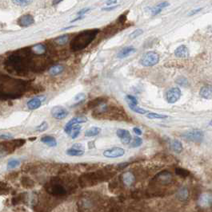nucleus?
Returning <instances> with one entry per match:
<instances>
[{
	"label": "nucleus",
	"mask_w": 212,
	"mask_h": 212,
	"mask_svg": "<svg viewBox=\"0 0 212 212\" xmlns=\"http://www.w3.org/2000/svg\"><path fill=\"white\" fill-rule=\"evenodd\" d=\"M99 30H87L82 31L70 42V49L73 51H79L87 47L94 41Z\"/></svg>",
	"instance_id": "obj_1"
},
{
	"label": "nucleus",
	"mask_w": 212,
	"mask_h": 212,
	"mask_svg": "<svg viewBox=\"0 0 212 212\" xmlns=\"http://www.w3.org/2000/svg\"><path fill=\"white\" fill-rule=\"evenodd\" d=\"M7 69L12 73H22L27 70V63L23 62V58L19 54H11L6 61Z\"/></svg>",
	"instance_id": "obj_2"
},
{
	"label": "nucleus",
	"mask_w": 212,
	"mask_h": 212,
	"mask_svg": "<svg viewBox=\"0 0 212 212\" xmlns=\"http://www.w3.org/2000/svg\"><path fill=\"white\" fill-rule=\"evenodd\" d=\"M159 61V54L153 51H150L146 53L141 58L139 63L145 67H150L153 65H156Z\"/></svg>",
	"instance_id": "obj_3"
},
{
	"label": "nucleus",
	"mask_w": 212,
	"mask_h": 212,
	"mask_svg": "<svg viewBox=\"0 0 212 212\" xmlns=\"http://www.w3.org/2000/svg\"><path fill=\"white\" fill-rule=\"evenodd\" d=\"M183 138L184 140H188V141L199 143V142H202L203 140L204 133L202 131L199 130V129H193V130L186 132L183 135Z\"/></svg>",
	"instance_id": "obj_4"
},
{
	"label": "nucleus",
	"mask_w": 212,
	"mask_h": 212,
	"mask_svg": "<svg viewBox=\"0 0 212 212\" xmlns=\"http://www.w3.org/2000/svg\"><path fill=\"white\" fill-rule=\"evenodd\" d=\"M181 96L180 89L176 87L170 89L166 93V101L170 104L177 102Z\"/></svg>",
	"instance_id": "obj_5"
},
{
	"label": "nucleus",
	"mask_w": 212,
	"mask_h": 212,
	"mask_svg": "<svg viewBox=\"0 0 212 212\" xmlns=\"http://www.w3.org/2000/svg\"><path fill=\"white\" fill-rule=\"evenodd\" d=\"M51 116L57 120H63L65 119L66 116H68V111L66 109L62 106H55L53 107L51 110Z\"/></svg>",
	"instance_id": "obj_6"
},
{
	"label": "nucleus",
	"mask_w": 212,
	"mask_h": 212,
	"mask_svg": "<svg viewBox=\"0 0 212 212\" xmlns=\"http://www.w3.org/2000/svg\"><path fill=\"white\" fill-rule=\"evenodd\" d=\"M125 154V150L120 147H114L107 149L103 152V155L107 158H118Z\"/></svg>",
	"instance_id": "obj_7"
},
{
	"label": "nucleus",
	"mask_w": 212,
	"mask_h": 212,
	"mask_svg": "<svg viewBox=\"0 0 212 212\" xmlns=\"http://www.w3.org/2000/svg\"><path fill=\"white\" fill-rule=\"evenodd\" d=\"M87 121V118L84 116H75L70 120L66 124V125L64 127V132L67 134V132H69V130L72 128L73 126L80 124H83Z\"/></svg>",
	"instance_id": "obj_8"
},
{
	"label": "nucleus",
	"mask_w": 212,
	"mask_h": 212,
	"mask_svg": "<svg viewBox=\"0 0 212 212\" xmlns=\"http://www.w3.org/2000/svg\"><path fill=\"white\" fill-rule=\"evenodd\" d=\"M198 205L202 207H210L212 204V194L210 192H205L200 195L198 200Z\"/></svg>",
	"instance_id": "obj_9"
},
{
	"label": "nucleus",
	"mask_w": 212,
	"mask_h": 212,
	"mask_svg": "<svg viewBox=\"0 0 212 212\" xmlns=\"http://www.w3.org/2000/svg\"><path fill=\"white\" fill-rule=\"evenodd\" d=\"M116 135L121 140L122 144H128L131 141V135L128 130L119 128V129L116 131Z\"/></svg>",
	"instance_id": "obj_10"
},
{
	"label": "nucleus",
	"mask_w": 212,
	"mask_h": 212,
	"mask_svg": "<svg viewBox=\"0 0 212 212\" xmlns=\"http://www.w3.org/2000/svg\"><path fill=\"white\" fill-rule=\"evenodd\" d=\"M34 22H35V19H34V17L31 14L23 15L18 20V24L22 27H28V26H31Z\"/></svg>",
	"instance_id": "obj_11"
},
{
	"label": "nucleus",
	"mask_w": 212,
	"mask_h": 212,
	"mask_svg": "<svg viewBox=\"0 0 212 212\" xmlns=\"http://www.w3.org/2000/svg\"><path fill=\"white\" fill-rule=\"evenodd\" d=\"M174 55L177 58H187L189 57V50L185 45H182L174 50Z\"/></svg>",
	"instance_id": "obj_12"
},
{
	"label": "nucleus",
	"mask_w": 212,
	"mask_h": 212,
	"mask_svg": "<svg viewBox=\"0 0 212 212\" xmlns=\"http://www.w3.org/2000/svg\"><path fill=\"white\" fill-rule=\"evenodd\" d=\"M171 174L168 171H163L161 173H159L155 177V179L158 182H160L162 183H168V182L171 179Z\"/></svg>",
	"instance_id": "obj_13"
},
{
	"label": "nucleus",
	"mask_w": 212,
	"mask_h": 212,
	"mask_svg": "<svg viewBox=\"0 0 212 212\" xmlns=\"http://www.w3.org/2000/svg\"><path fill=\"white\" fill-rule=\"evenodd\" d=\"M42 101L40 97H34L31 99L27 104V108L31 110H35L38 109L40 106L42 105Z\"/></svg>",
	"instance_id": "obj_14"
},
{
	"label": "nucleus",
	"mask_w": 212,
	"mask_h": 212,
	"mask_svg": "<svg viewBox=\"0 0 212 212\" xmlns=\"http://www.w3.org/2000/svg\"><path fill=\"white\" fill-rule=\"evenodd\" d=\"M41 142L47 145L48 147H54L57 146V140H56L55 137H54L53 136L46 135L41 138Z\"/></svg>",
	"instance_id": "obj_15"
},
{
	"label": "nucleus",
	"mask_w": 212,
	"mask_h": 212,
	"mask_svg": "<svg viewBox=\"0 0 212 212\" xmlns=\"http://www.w3.org/2000/svg\"><path fill=\"white\" fill-rule=\"evenodd\" d=\"M199 95L204 99H211L212 98V86H205L202 87L199 92Z\"/></svg>",
	"instance_id": "obj_16"
},
{
	"label": "nucleus",
	"mask_w": 212,
	"mask_h": 212,
	"mask_svg": "<svg viewBox=\"0 0 212 212\" xmlns=\"http://www.w3.org/2000/svg\"><path fill=\"white\" fill-rule=\"evenodd\" d=\"M136 50L132 46H127V47H125V48L122 49L120 51L118 52L117 57L118 58H127L130 55H131L134 53H135Z\"/></svg>",
	"instance_id": "obj_17"
},
{
	"label": "nucleus",
	"mask_w": 212,
	"mask_h": 212,
	"mask_svg": "<svg viewBox=\"0 0 212 212\" xmlns=\"http://www.w3.org/2000/svg\"><path fill=\"white\" fill-rule=\"evenodd\" d=\"M135 175L131 172H125L122 175V180L126 186H131L135 182Z\"/></svg>",
	"instance_id": "obj_18"
},
{
	"label": "nucleus",
	"mask_w": 212,
	"mask_h": 212,
	"mask_svg": "<svg viewBox=\"0 0 212 212\" xmlns=\"http://www.w3.org/2000/svg\"><path fill=\"white\" fill-rule=\"evenodd\" d=\"M169 6V3L167 2H163V3H160L157 4L155 7H154L151 10V14L153 16L159 14L162 11V10L165 9L166 7Z\"/></svg>",
	"instance_id": "obj_19"
},
{
	"label": "nucleus",
	"mask_w": 212,
	"mask_h": 212,
	"mask_svg": "<svg viewBox=\"0 0 212 212\" xmlns=\"http://www.w3.org/2000/svg\"><path fill=\"white\" fill-rule=\"evenodd\" d=\"M66 155L70 156H82L85 153V150H81V149H77L75 147H70L66 151Z\"/></svg>",
	"instance_id": "obj_20"
},
{
	"label": "nucleus",
	"mask_w": 212,
	"mask_h": 212,
	"mask_svg": "<svg viewBox=\"0 0 212 212\" xmlns=\"http://www.w3.org/2000/svg\"><path fill=\"white\" fill-rule=\"evenodd\" d=\"M170 147L174 152L180 153L183 151V144L180 141L177 140H173L170 142Z\"/></svg>",
	"instance_id": "obj_21"
},
{
	"label": "nucleus",
	"mask_w": 212,
	"mask_h": 212,
	"mask_svg": "<svg viewBox=\"0 0 212 212\" xmlns=\"http://www.w3.org/2000/svg\"><path fill=\"white\" fill-rule=\"evenodd\" d=\"M101 132V128L98 127H90V128H88L84 135L87 137H92L98 136V134Z\"/></svg>",
	"instance_id": "obj_22"
},
{
	"label": "nucleus",
	"mask_w": 212,
	"mask_h": 212,
	"mask_svg": "<svg viewBox=\"0 0 212 212\" xmlns=\"http://www.w3.org/2000/svg\"><path fill=\"white\" fill-rule=\"evenodd\" d=\"M80 132H81V126H80L79 124H78V125H75V126L72 127V128L69 130V132H67V134H68L72 139H75V138H77V137H79V135L80 134Z\"/></svg>",
	"instance_id": "obj_23"
},
{
	"label": "nucleus",
	"mask_w": 212,
	"mask_h": 212,
	"mask_svg": "<svg viewBox=\"0 0 212 212\" xmlns=\"http://www.w3.org/2000/svg\"><path fill=\"white\" fill-rule=\"evenodd\" d=\"M46 46L42 44H36L33 46L31 48V51L35 53V54L41 55L43 54L46 52Z\"/></svg>",
	"instance_id": "obj_24"
},
{
	"label": "nucleus",
	"mask_w": 212,
	"mask_h": 212,
	"mask_svg": "<svg viewBox=\"0 0 212 212\" xmlns=\"http://www.w3.org/2000/svg\"><path fill=\"white\" fill-rule=\"evenodd\" d=\"M188 196H189V192H188L187 188H182L177 192V197L180 200H186V199H187Z\"/></svg>",
	"instance_id": "obj_25"
},
{
	"label": "nucleus",
	"mask_w": 212,
	"mask_h": 212,
	"mask_svg": "<svg viewBox=\"0 0 212 212\" xmlns=\"http://www.w3.org/2000/svg\"><path fill=\"white\" fill-rule=\"evenodd\" d=\"M104 98L103 97H98V98H96V99L91 101L90 102L88 103V108L89 109H94V108H97L99 105H101L104 102Z\"/></svg>",
	"instance_id": "obj_26"
},
{
	"label": "nucleus",
	"mask_w": 212,
	"mask_h": 212,
	"mask_svg": "<svg viewBox=\"0 0 212 212\" xmlns=\"http://www.w3.org/2000/svg\"><path fill=\"white\" fill-rule=\"evenodd\" d=\"M63 71V66H62V65H54V66H52L51 68L49 69V73H50L51 75L55 76L59 74V73H61Z\"/></svg>",
	"instance_id": "obj_27"
},
{
	"label": "nucleus",
	"mask_w": 212,
	"mask_h": 212,
	"mask_svg": "<svg viewBox=\"0 0 212 212\" xmlns=\"http://www.w3.org/2000/svg\"><path fill=\"white\" fill-rule=\"evenodd\" d=\"M19 165H20V161L17 159H11L7 162V168L8 169L17 168Z\"/></svg>",
	"instance_id": "obj_28"
},
{
	"label": "nucleus",
	"mask_w": 212,
	"mask_h": 212,
	"mask_svg": "<svg viewBox=\"0 0 212 212\" xmlns=\"http://www.w3.org/2000/svg\"><path fill=\"white\" fill-rule=\"evenodd\" d=\"M175 173H176L178 175H179L181 177H183V178L187 177V176H189V175H190L189 171H187V170H186L184 168H176V169H175Z\"/></svg>",
	"instance_id": "obj_29"
},
{
	"label": "nucleus",
	"mask_w": 212,
	"mask_h": 212,
	"mask_svg": "<svg viewBox=\"0 0 212 212\" xmlns=\"http://www.w3.org/2000/svg\"><path fill=\"white\" fill-rule=\"evenodd\" d=\"M146 117L149 119H165V118H167V116L163 115V114H159V113H147Z\"/></svg>",
	"instance_id": "obj_30"
},
{
	"label": "nucleus",
	"mask_w": 212,
	"mask_h": 212,
	"mask_svg": "<svg viewBox=\"0 0 212 212\" xmlns=\"http://www.w3.org/2000/svg\"><path fill=\"white\" fill-rule=\"evenodd\" d=\"M52 192L56 194V195H63V194L66 193V191L62 186L56 185V186L52 187Z\"/></svg>",
	"instance_id": "obj_31"
},
{
	"label": "nucleus",
	"mask_w": 212,
	"mask_h": 212,
	"mask_svg": "<svg viewBox=\"0 0 212 212\" xmlns=\"http://www.w3.org/2000/svg\"><path fill=\"white\" fill-rule=\"evenodd\" d=\"M69 40V35L65 34L63 36H60L59 38H57L55 39V42L59 45H64L66 44V42Z\"/></svg>",
	"instance_id": "obj_32"
},
{
	"label": "nucleus",
	"mask_w": 212,
	"mask_h": 212,
	"mask_svg": "<svg viewBox=\"0 0 212 212\" xmlns=\"http://www.w3.org/2000/svg\"><path fill=\"white\" fill-rule=\"evenodd\" d=\"M129 107H130V109L134 111L135 113H139V114H146L147 112H146V110L143 109L142 108H139L138 105H128Z\"/></svg>",
	"instance_id": "obj_33"
},
{
	"label": "nucleus",
	"mask_w": 212,
	"mask_h": 212,
	"mask_svg": "<svg viewBox=\"0 0 212 212\" xmlns=\"http://www.w3.org/2000/svg\"><path fill=\"white\" fill-rule=\"evenodd\" d=\"M0 139L4 140H11V139H13V135L9 132L0 131Z\"/></svg>",
	"instance_id": "obj_34"
},
{
	"label": "nucleus",
	"mask_w": 212,
	"mask_h": 212,
	"mask_svg": "<svg viewBox=\"0 0 212 212\" xmlns=\"http://www.w3.org/2000/svg\"><path fill=\"white\" fill-rule=\"evenodd\" d=\"M15 5L20 7H26L32 2V0H11Z\"/></svg>",
	"instance_id": "obj_35"
},
{
	"label": "nucleus",
	"mask_w": 212,
	"mask_h": 212,
	"mask_svg": "<svg viewBox=\"0 0 212 212\" xmlns=\"http://www.w3.org/2000/svg\"><path fill=\"white\" fill-rule=\"evenodd\" d=\"M143 144V140L141 138H139V137H135L133 139L131 144V147H139L141 144Z\"/></svg>",
	"instance_id": "obj_36"
},
{
	"label": "nucleus",
	"mask_w": 212,
	"mask_h": 212,
	"mask_svg": "<svg viewBox=\"0 0 212 212\" xmlns=\"http://www.w3.org/2000/svg\"><path fill=\"white\" fill-rule=\"evenodd\" d=\"M126 101L128 105H138V101L135 96H131V95H127L126 96Z\"/></svg>",
	"instance_id": "obj_37"
},
{
	"label": "nucleus",
	"mask_w": 212,
	"mask_h": 212,
	"mask_svg": "<svg viewBox=\"0 0 212 212\" xmlns=\"http://www.w3.org/2000/svg\"><path fill=\"white\" fill-rule=\"evenodd\" d=\"M48 128V124L47 123L46 121H43L42 123L40 124L39 125L36 127V130L38 131V132H44L45 130H47Z\"/></svg>",
	"instance_id": "obj_38"
},
{
	"label": "nucleus",
	"mask_w": 212,
	"mask_h": 212,
	"mask_svg": "<svg viewBox=\"0 0 212 212\" xmlns=\"http://www.w3.org/2000/svg\"><path fill=\"white\" fill-rule=\"evenodd\" d=\"M143 33V30H141V29H137V30H135V31H133L132 33L129 35V38H131V39H134V38L139 37V35H141Z\"/></svg>",
	"instance_id": "obj_39"
},
{
	"label": "nucleus",
	"mask_w": 212,
	"mask_h": 212,
	"mask_svg": "<svg viewBox=\"0 0 212 212\" xmlns=\"http://www.w3.org/2000/svg\"><path fill=\"white\" fill-rule=\"evenodd\" d=\"M85 99H86V95L84 93H79V94H78V95L75 96V98H74L75 101H76L78 103L83 102Z\"/></svg>",
	"instance_id": "obj_40"
},
{
	"label": "nucleus",
	"mask_w": 212,
	"mask_h": 212,
	"mask_svg": "<svg viewBox=\"0 0 212 212\" xmlns=\"http://www.w3.org/2000/svg\"><path fill=\"white\" fill-rule=\"evenodd\" d=\"M72 147H75L77 149H81V150H84V145L83 144H80V143H76V144H74L72 145Z\"/></svg>",
	"instance_id": "obj_41"
},
{
	"label": "nucleus",
	"mask_w": 212,
	"mask_h": 212,
	"mask_svg": "<svg viewBox=\"0 0 212 212\" xmlns=\"http://www.w3.org/2000/svg\"><path fill=\"white\" fill-rule=\"evenodd\" d=\"M90 10V8H84L83 10H81L80 11H79V12H78V14H79V16H83L84 14H86L87 12H88Z\"/></svg>",
	"instance_id": "obj_42"
},
{
	"label": "nucleus",
	"mask_w": 212,
	"mask_h": 212,
	"mask_svg": "<svg viewBox=\"0 0 212 212\" xmlns=\"http://www.w3.org/2000/svg\"><path fill=\"white\" fill-rule=\"evenodd\" d=\"M133 131H134V132L136 134V136H140V135L142 134V131L140 130L139 128H136V127L135 128H133Z\"/></svg>",
	"instance_id": "obj_43"
},
{
	"label": "nucleus",
	"mask_w": 212,
	"mask_h": 212,
	"mask_svg": "<svg viewBox=\"0 0 212 212\" xmlns=\"http://www.w3.org/2000/svg\"><path fill=\"white\" fill-rule=\"evenodd\" d=\"M117 1H118V0H107V1L106 2V4H107V6H110V5H112V4L116 3Z\"/></svg>",
	"instance_id": "obj_44"
},
{
	"label": "nucleus",
	"mask_w": 212,
	"mask_h": 212,
	"mask_svg": "<svg viewBox=\"0 0 212 212\" xmlns=\"http://www.w3.org/2000/svg\"><path fill=\"white\" fill-rule=\"evenodd\" d=\"M118 6H113V7H105V8H103L102 10H107V11H110V10H112L115 9Z\"/></svg>",
	"instance_id": "obj_45"
},
{
	"label": "nucleus",
	"mask_w": 212,
	"mask_h": 212,
	"mask_svg": "<svg viewBox=\"0 0 212 212\" xmlns=\"http://www.w3.org/2000/svg\"><path fill=\"white\" fill-rule=\"evenodd\" d=\"M200 10H202V8H198V9H196V10H194L191 11V13L189 14V15H193V14H197L198 12H199Z\"/></svg>",
	"instance_id": "obj_46"
},
{
	"label": "nucleus",
	"mask_w": 212,
	"mask_h": 212,
	"mask_svg": "<svg viewBox=\"0 0 212 212\" xmlns=\"http://www.w3.org/2000/svg\"><path fill=\"white\" fill-rule=\"evenodd\" d=\"M63 0H53V5H57L59 4V3H61Z\"/></svg>",
	"instance_id": "obj_47"
},
{
	"label": "nucleus",
	"mask_w": 212,
	"mask_h": 212,
	"mask_svg": "<svg viewBox=\"0 0 212 212\" xmlns=\"http://www.w3.org/2000/svg\"><path fill=\"white\" fill-rule=\"evenodd\" d=\"M84 16H79V17H78L77 18H75V19H74V20L71 21V22H76V21L78 20H80V19H82V18H83Z\"/></svg>",
	"instance_id": "obj_48"
},
{
	"label": "nucleus",
	"mask_w": 212,
	"mask_h": 212,
	"mask_svg": "<svg viewBox=\"0 0 212 212\" xmlns=\"http://www.w3.org/2000/svg\"><path fill=\"white\" fill-rule=\"evenodd\" d=\"M210 125H211V126H212V120L210 121Z\"/></svg>",
	"instance_id": "obj_49"
}]
</instances>
